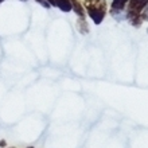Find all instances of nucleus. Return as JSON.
Masks as SVG:
<instances>
[{
  "label": "nucleus",
  "mask_w": 148,
  "mask_h": 148,
  "mask_svg": "<svg viewBox=\"0 0 148 148\" xmlns=\"http://www.w3.org/2000/svg\"><path fill=\"white\" fill-rule=\"evenodd\" d=\"M84 7L94 23H102V20L106 15V11H108V4L105 0H84Z\"/></svg>",
  "instance_id": "obj_1"
},
{
  "label": "nucleus",
  "mask_w": 148,
  "mask_h": 148,
  "mask_svg": "<svg viewBox=\"0 0 148 148\" xmlns=\"http://www.w3.org/2000/svg\"><path fill=\"white\" fill-rule=\"evenodd\" d=\"M148 5V0H129L128 10L125 12L127 19L131 22L133 27H140L141 26V12Z\"/></svg>",
  "instance_id": "obj_2"
},
{
  "label": "nucleus",
  "mask_w": 148,
  "mask_h": 148,
  "mask_svg": "<svg viewBox=\"0 0 148 148\" xmlns=\"http://www.w3.org/2000/svg\"><path fill=\"white\" fill-rule=\"evenodd\" d=\"M128 1L129 0H112L110 11H124V8L128 4Z\"/></svg>",
  "instance_id": "obj_3"
},
{
  "label": "nucleus",
  "mask_w": 148,
  "mask_h": 148,
  "mask_svg": "<svg viewBox=\"0 0 148 148\" xmlns=\"http://www.w3.org/2000/svg\"><path fill=\"white\" fill-rule=\"evenodd\" d=\"M57 7L63 12H70L71 11V1L70 0H55Z\"/></svg>",
  "instance_id": "obj_4"
},
{
  "label": "nucleus",
  "mask_w": 148,
  "mask_h": 148,
  "mask_svg": "<svg viewBox=\"0 0 148 148\" xmlns=\"http://www.w3.org/2000/svg\"><path fill=\"white\" fill-rule=\"evenodd\" d=\"M77 28L79 30L81 34H84V35L89 32V27L85 24V19H82V18H79V20L77 22Z\"/></svg>",
  "instance_id": "obj_5"
},
{
  "label": "nucleus",
  "mask_w": 148,
  "mask_h": 148,
  "mask_svg": "<svg viewBox=\"0 0 148 148\" xmlns=\"http://www.w3.org/2000/svg\"><path fill=\"white\" fill-rule=\"evenodd\" d=\"M141 19L143 20H147L148 22V5L143 10V12H141Z\"/></svg>",
  "instance_id": "obj_6"
},
{
  "label": "nucleus",
  "mask_w": 148,
  "mask_h": 148,
  "mask_svg": "<svg viewBox=\"0 0 148 148\" xmlns=\"http://www.w3.org/2000/svg\"><path fill=\"white\" fill-rule=\"evenodd\" d=\"M35 1H38V3L40 4L42 7H45V8H50V7H51L50 4L47 3V0H35Z\"/></svg>",
  "instance_id": "obj_7"
},
{
  "label": "nucleus",
  "mask_w": 148,
  "mask_h": 148,
  "mask_svg": "<svg viewBox=\"0 0 148 148\" xmlns=\"http://www.w3.org/2000/svg\"><path fill=\"white\" fill-rule=\"evenodd\" d=\"M47 3L50 4L51 7H57V4H55V0H47Z\"/></svg>",
  "instance_id": "obj_8"
},
{
  "label": "nucleus",
  "mask_w": 148,
  "mask_h": 148,
  "mask_svg": "<svg viewBox=\"0 0 148 148\" xmlns=\"http://www.w3.org/2000/svg\"><path fill=\"white\" fill-rule=\"evenodd\" d=\"M0 147H5V141H4V140L0 141Z\"/></svg>",
  "instance_id": "obj_9"
},
{
  "label": "nucleus",
  "mask_w": 148,
  "mask_h": 148,
  "mask_svg": "<svg viewBox=\"0 0 148 148\" xmlns=\"http://www.w3.org/2000/svg\"><path fill=\"white\" fill-rule=\"evenodd\" d=\"M1 1H4V0H0V3H1Z\"/></svg>",
  "instance_id": "obj_10"
},
{
  "label": "nucleus",
  "mask_w": 148,
  "mask_h": 148,
  "mask_svg": "<svg viewBox=\"0 0 148 148\" xmlns=\"http://www.w3.org/2000/svg\"><path fill=\"white\" fill-rule=\"evenodd\" d=\"M23 1H26V0H23Z\"/></svg>",
  "instance_id": "obj_11"
},
{
  "label": "nucleus",
  "mask_w": 148,
  "mask_h": 148,
  "mask_svg": "<svg viewBox=\"0 0 148 148\" xmlns=\"http://www.w3.org/2000/svg\"><path fill=\"white\" fill-rule=\"evenodd\" d=\"M26 1H27V0H26Z\"/></svg>",
  "instance_id": "obj_12"
},
{
  "label": "nucleus",
  "mask_w": 148,
  "mask_h": 148,
  "mask_svg": "<svg viewBox=\"0 0 148 148\" xmlns=\"http://www.w3.org/2000/svg\"><path fill=\"white\" fill-rule=\"evenodd\" d=\"M147 31H148V30H147Z\"/></svg>",
  "instance_id": "obj_13"
}]
</instances>
